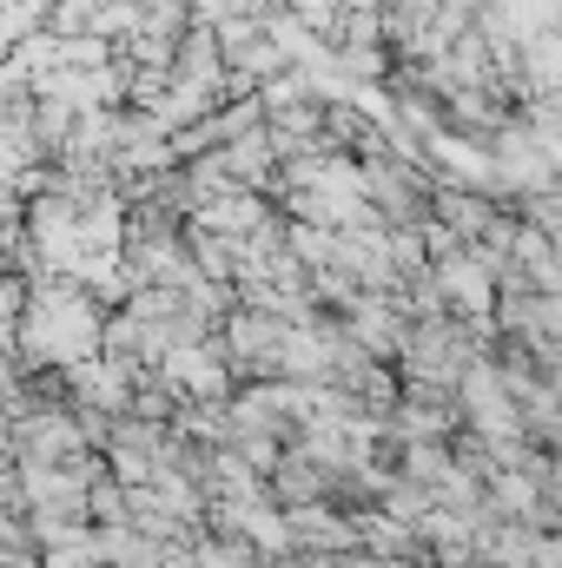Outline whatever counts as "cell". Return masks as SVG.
<instances>
[{
    "label": "cell",
    "instance_id": "3",
    "mask_svg": "<svg viewBox=\"0 0 562 568\" xmlns=\"http://www.w3.org/2000/svg\"><path fill=\"white\" fill-rule=\"evenodd\" d=\"M284 344H291V324H284V317L245 311V304L225 317V351H232L245 371H272V364H284Z\"/></svg>",
    "mask_w": 562,
    "mask_h": 568
},
{
    "label": "cell",
    "instance_id": "4",
    "mask_svg": "<svg viewBox=\"0 0 562 568\" xmlns=\"http://www.w3.org/2000/svg\"><path fill=\"white\" fill-rule=\"evenodd\" d=\"M496 212H510V205H496V199H483V192H463V185H436V192H430V219H436L456 245H476V239L496 225Z\"/></svg>",
    "mask_w": 562,
    "mask_h": 568
},
{
    "label": "cell",
    "instance_id": "1",
    "mask_svg": "<svg viewBox=\"0 0 562 568\" xmlns=\"http://www.w3.org/2000/svg\"><path fill=\"white\" fill-rule=\"evenodd\" d=\"M430 278H436V297H443V311L450 317H463V324H490L496 317V272L463 245L456 258H443V265H430Z\"/></svg>",
    "mask_w": 562,
    "mask_h": 568
},
{
    "label": "cell",
    "instance_id": "2",
    "mask_svg": "<svg viewBox=\"0 0 562 568\" xmlns=\"http://www.w3.org/2000/svg\"><path fill=\"white\" fill-rule=\"evenodd\" d=\"M192 225H199V232H212V239L245 245V239L272 232V225H279V212H272V199H265V192H225V199L199 205V212H192Z\"/></svg>",
    "mask_w": 562,
    "mask_h": 568
}]
</instances>
